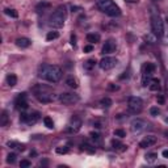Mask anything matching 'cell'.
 <instances>
[{"mask_svg":"<svg viewBox=\"0 0 168 168\" xmlns=\"http://www.w3.org/2000/svg\"><path fill=\"white\" fill-rule=\"evenodd\" d=\"M38 75L42 79L47 80L50 83H58L59 80L62 79L63 71L59 66L55 65H42L40 67V71H38Z\"/></svg>","mask_w":168,"mask_h":168,"instance_id":"obj_1","label":"cell"},{"mask_svg":"<svg viewBox=\"0 0 168 168\" xmlns=\"http://www.w3.org/2000/svg\"><path fill=\"white\" fill-rule=\"evenodd\" d=\"M96 5L101 12L106 13L108 16L116 17V16L121 14V9L117 7L112 0H96Z\"/></svg>","mask_w":168,"mask_h":168,"instance_id":"obj_2","label":"cell"},{"mask_svg":"<svg viewBox=\"0 0 168 168\" xmlns=\"http://www.w3.org/2000/svg\"><path fill=\"white\" fill-rule=\"evenodd\" d=\"M65 21H66V7L65 5H61L51 14V17H50V25L54 28H62L65 25Z\"/></svg>","mask_w":168,"mask_h":168,"instance_id":"obj_3","label":"cell"},{"mask_svg":"<svg viewBox=\"0 0 168 168\" xmlns=\"http://www.w3.org/2000/svg\"><path fill=\"white\" fill-rule=\"evenodd\" d=\"M127 106H129V110L131 113L137 114V113H141L142 108H143V101H142L141 97L138 96H131L129 97V101H127Z\"/></svg>","mask_w":168,"mask_h":168,"instance_id":"obj_4","label":"cell"},{"mask_svg":"<svg viewBox=\"0 0 168 168\" xmlns=\"http://www.w3.org/2000/svg\"><path fill=\"white\" fill-rule=\"evenodd\" d=\"M151 25H152V33H154L156 37H161L163 33H164V25H163V21H161L159 14H154V16H152Z\"/></svg>","mask_w":168,"mask_h":168,"instance_id":"obj_5","label":"cell"},{"mask_svg":"<svg viewBox=\"0 0 168 168\" xmlns=\"http://www.w3.org/2000/svg\"><path fill=\"white\" fill-rule=\"evenodd\" d=\"M36 97H37V100L40 101V103H43V104H47V103H53L55 99H57V96H55L54 93L51 92H47V88H41V91L40 92H36Z\"/></svg>","mask_w":168,"mask_h":168,"instance_id":"obj_6","label":"cell"},{"mask_svg":"<svg viewBox=\"0 0 168 168\" xmlns=\"http://www.w3.org/2000/svg\"><path fill=\"white\" fill-rule=\"evenodd\" d=\"M79 95H76V93H70V92H66V93H62V95H59V101L63 103L65 105H72V104H76L79 103Z\"/></svg>","mask_w":168,"mask_h":168,"instance_id":"obj_7","label":"cell"},{"mask_svg":"<svg viewBox=\"0 0 168 168\" xmlns=\"http://www.w3.org/2000/svg\"><path fill=\"white\" fill-rule=\"evenodd\" d=\"M117 63H118V61L116 58H113V57H105V58H103L99 62V66L101 70L108 71V70H112L113 67H116Z\"/></svg>","mask_w":168,"mask_h":168,"instance_id":"obj_8","label":"cell"},{"mask_svg":"<svg viewBox=\"0 0 168 168\" xmlns=\"http://www.w3.org/2000/svg\"><path fill=\"white\" fill-rule=\"evenodd\" d=\"M80 127H82V120H80L79 117L74 116L70 120L69 125H67V131H70V133H76V131L80 130Z\"/></svg>","mask_w":168,"mask_h":168,"instance_id":"obj_9","label":"cell"},{"mask_svg":"<svg viewBox=\"0 0 168 168\" xmlns=\"http://www.w3.org/2000/svg\"><path fill=\"white\" fill-rule=\"evenodd\" d=\"M155 143H156V137H154V135H147L144 139H142V141L139 142V147L141 148H147V147L154 146Z\"/></svg>","mask_w":168,"mask_h":168,"instance_id":"obj_10","label":"cell"},{"mask_svg":"<svg viewBox=\"0 0 168 168\" xmlns=\"http://www.w3.org/2000/svg\"><path fill=\"white\" fill-rule=\"evenodd\" d=\"M144 129H146V124H144L142 120H134L133 122H131V131L133 133H141V131H143Z\"/></svg>","mask_w":168,"mask_h":168,"instance_id":"obj_11","label":"cell"},{"mask_svg":"<svg viewBox=\"0 0 168 168\" xmlns=\"http://www.w3.org/2000/svg\"><path fill=\"white\" fill-rule=\"evenodd\" d=\"M117 49V45L114 41L109 40V41H106L105 45L103 46V54H110V53H114Z\"/></svg>","mask_w":168,"mask_h":168,"instance_id":"obj_12","label":"cell"},{"mask_svg":"<svg viewBox=\"0 0 168 168\" xmlns=\"http://www.w3.org/2000/svg\"><path fill=\"white\" fill-rule=\"evenodd\" d=\"M30 43H32L30 40H29V38H25V37H21V38H17V40H16V45H17L18 47H21V49L29 47Z\"/></svg>","mask_w":168,"mask_h":168,"instance_id":"obj_13","label":"cell"},{"mask_svg":"<svg viewBox=\"0 0 168 168\" xmlns=\"http://www.w3.org/2000/svg\"><path fill=\"white\" fill-rule=\"evenodd\" d=\"M24 95L25 93H22V96H20L17 99V101H16V108H17L18 110H25L28 108V103L24 100Z\"/></svg>","mask_w":168,"mask_h":168,"instance_id":"obj_14","label":"cell"},{"mask_svg":"<svg viewBox=\"0 0 168 168\" xmlns=\"http://www.w3.org/2000/svg\"><path fill=\"white\" fill-rule=\"evenodd\" d=\"M155 72V65L154 63H144L143 66V74H154Z\"/></svg>","mask_w":168,"mask_h":168,"instance_id":"obj_15","label":"cell"},{"mask_svg":"<svg viewBox=\"0 0 168 168\" xmlns=\"http://www.w3.org/2000/svg\"><path fill=\"white\" fill-rule=\"evenodd\" d=\"M66 84L72 89H76L78 88V82H76L75 78H72V76H69L67 79H66Z\"/></svg>","mask_w":168,"mask_h":168,"instance_id":"obj_16","label":"cell"},{"mask_svg":"<svg viewBox=\"0 0 168 168\" xmlns=\"http://www.w3.org/2000/svg\"><path fill=\"white\" fill-rule=\"evenodd\" d=\"M7 84L9 87H14L17 84V76L13 75V74H11V75L7 76Z\"/></svg>","mask_w":168,"mask_h":168,"instance_id":"obj_17","label":"cell"},{"mask_svg":"<svg viewBox=\"0 0 168 168\" xmlns=\"http://www.w3.org/2000/svg\"><path fill=\"white\" fill-rule=\"evenodd\" d=\"M87 41L91 42V43H96L100 41V36L95 34V33H89V34H87Z\"/></svg>","mask_w":168,"mask_h":168,"instance_id":"obj_18","label":"cell"},{"mask_svg":"<svg viewBox=\"0 0 168 168\" xmlns=\"http://www.w3.org/2000/svg\"><path fill=\"white\" fill-rule=\"evenodd\" d=\"M151 74H143V76H142V86L143 87H147L150 86L151 80H152V78H151Z\"/></svg>","mask_w":168,"mask_h":168,"instance_id":"obj_19","label":"cell"},{"mask_svg":"<svg viewBox=\"0 0 168 168\" xmlns=\"http://www.w3.org/2000/svg\"><path fill=\"white\" fill-rule=\"evenodd\" d=\"M95 66H96V61H95V59H88V61L84 63V70L91 71V70L95 69Z\"/></svg>","mask_w":168,"mask_h":168,"instance_id":"obj_20","label":"cell"},{"mask_svg":"<svg viewBox=\"0 0 168 168\" xmlns=\"http://www.w3.org/2000/svg\"><path fill=\"white\" fill-rule=\"evenodd\" d=\"M148 87H150L151 91H158V89L160 88V82H159V79H152Z\"/></svg>","mask_w":168,"mask_h":168,"instance_id":"obj_21","label":"cell"},{"mask_svg":"<svg viewBox=\"0 0 168 168\" xmlns=\"http://www.w3.org/2000/svg\"><path fill=\"white\" fill-rule=\"evenodd\" d=\"M112 100L109 99V97H104V99H101V101H100V105L104 106V108H109V106H112Z\"/></svg>","mask_w":168,"mask_h":168,"instance_id":"obj_22","label":"cell"},{"mask_svg":"<svg viewBox=\"0 0 168 168\" xmlns=\"http://www.w3.org/2000/svg\"><path fill=\"white\" fill-rule=\"evenodd\" d=\"M112 146H113V148H117V150H121V151L126 150V146L122 144V143H120L118 141H112Z\"/></svg>","mask_w":168,"mask_h":168,"instance_id":"obj_23","label":"cell"},{"mask_svg":"<svg viewBox=\"0 0 168 168\" xmlns=\"http://www.w3.org/2000/svg\"><path fill=\"white\" fill-rule=\"evenodd\" d=\"M58 37H59L58 32L53 30V32H49V33H47V36H46V40H47V41H53V40H57Z\"/></svg>","mask_w":168,"mask_h":168,"instance_id":"obj_24","label":"cell"},{"mask_svg":"<svg viewBox=\"0 0 168 168\" xmlns=\"http://www.w3.org/2000/svg\"><path fill=\"white\" fill-rule=\"evenodd\" d=\"M43 124H45V126L47 127V129H54V122H53V120L50 118V117H45V118H43Z\"/></svg>","mask_w":168,"mask_h":168,"instance_id":"obj_25","label":"cell"},{"mask_svg":"<svg viewBox=\"0 0 168 168\" xmlns=\"http://www.w3.org/2000/svg\"><path fill=\"white\" fill-rule=\"evenodd\" d=\"M146 160L148 161V163H152V161L156 160V158H158V154H155V152H150V154H147L146 156Z\"/></svg>","mask_w":168,"mask_h":168,"instance_id":"obj_26","label":"cell"},{"mask_svg":"<svg viewBox=\"0 0 168 168\" xmlns=\"http://www.w3.org/2000/svg\"><path fill=\"white\" fill-rule=\"evenodd\" d=\"M156 38L158 37H156L154 33H150V34H147L146 37H144V40H146L148 43H155V42H156Z\"/></svg>","mask_w":168,"mask_h":168,"instance_id":"obj_27","label":"cell"},{"mask_svg":"<svg viewBox=\"0 0 168 168\" xmlns=\"http://www.w3.org/2000/svg\"><path fill=\"white\" fill-rule=\"evenodd\" d=\"M4 12H5V14H8V16H11V17H13V18H17L18 17V13L14 9H9V8H7Z\"/></svg>","mask_w":168,"mask_h":168,"instance_id":"obj_28","label":"cell"},{"mask_svg":"<svg viewBox=\"0 0 168 168\" xmlns=\"http://www.w3.org/2000/svg\"><path fill=\"white\" fill-rule=\"evenodd\" d=\"M8 122V116H7V112H3L1 114V121H0V126H5Z\"/></svg>","mask_w":168,"mask_h":168,"instance_id":"obj_29","label":"cell"},{"mask_svg":"<svg viewBox=\"0 0 168 168\" xmlns=\"http://www.w3.org/2000/svg\"><path fill=\"white\" fill-rule=\"evenodd\" d=\"M114 135L118 138H125L126 137V133H125V130H122V129H117V130H114Z\"/></svg>","mask_w":168,"mask_h":168,"instance_id":"obj_30","label":"cell"},{"mask_svg":"<svg viewBox=\"0 0 168 168\" xmlns=\"http://www.w3.org/2000/svg\"><path fill=\"white\" fill-rule=\"evenodd\" d=\"M57 151V154H67V151H69V147H66V146H62V147H57L55 148Z\"/></svg>","mask_w":168,"mask_h":168,"instance_id":"obj_31","label":"cell"},{"mask_svg":"<svg viewBox=\"0 0 168 168\" xmlns=\"http://www.w3.org/2000/svg\"><path fill=\"white\" fill-rule=\"evenodd\" d=\"M16 158H17V156H16V154H9L7 156V161L12 164V163H14V161H16Z\"/></svg>","mask_w":168,"mask_h":168,"instance_id":"obj_32","label":"cell"},{"mask_svg":"<svg viewBox=\"0 0 168 168\" xmlns=\"http://www.w3.org/2000/svg\"><path fill=\"white\" fill-rule=\"evenodd\" d=\"M159 113H160V110H159V108H156V106H154V108H151V109H150V114H151V116L156 117Z\"/></svg>","mask_w":168,"mask_h":168,"instance_id":"obj_33","label":"cell"},{"mask_svg":"<svg viewBox=\"0 0 168 168\" xmlns=\"http://www.w3.org/2000/svg\"><path fill=\"white\" fill-rule=\"evenodd\" d=\"M30 165H32V163L29 160H26V159H25V160H21V163H20L21 168H28V167H30Z\"/></svg>","mask_w":168,"mask_h":168,"instance_id":"obj_34","label":"cell"},{"mask_svg":"<svg viewBox=\"0 0 168 168\" xmlns=\"http://www.w3.org/2000/svg\"><path fill=\"white\" fill-rule=\"evenodd\" d=\"M89 135H91V138H92L93 141H100V134L99 133H93V131H92Z\"/></svg>","mask_w":168,"mask_h":168,"instance_id":"obj_35","label":"cell"},{"mask_svg":"<svg viewBox=\"0 0 168 168\" xmlns=\"http://www.w3.org/2000/svg\"><path fill=\"white\" fill-rule=\"evenodd\" d=\"M82 147H83V150L86 148V150L88 151V152H91V154H93V152H95V148H91V146H89V144H83Z\"/></svg>","mask_w":168,"mask_h":168,"instance_id":"obj_36","label":"cell"},{"mask_svg":"<svg viewBox=\"0 0 168 168\" xmlns=\"http://www.w3.org/2000/svg\"><path fill=\"white\" fill-rule=\"evenodd\" d=\"M92 50H93L92 45H87V46H84V53H91Z\"/></svg>","mask_w":168,"mask_h":168,"instance_id":"obj_37","label":"cell"},{"mask_svg":"<svg viewBox=\"0 0 168 168\" xmlns=\"http://www.w3.org/2000/svg\"><path fill=\"white\" fill-rule=\"evenodd\" d=\"M156 100H158V103L160 104V105H163V104H164V97L161 96V95H159V96L156 97Z\"/></svg>","mask_w":168,"mask_h":168,"instance_id":"obj_38","label":"cell"},{"mask_svg":"<svg viewBox=\"0 0 168 168\" xmlns=\"http://www.w3.org/2000/svg\"><path fill=\"white\" fill-rule=\"evenodd\" d=\"M76 38H75V36H71V45H72V46H75V45H76Z\"/></svg>","mask_w":168,"mask_h":168,"instance_id":"obj_39","label":"cell"},{"mask_svg":"<svg viewBox=\"0 0 168 168\" xmlns=\"http://www.w3.org/2000/svg\"><path fill=\"white\" fill-rule=\"evenodd\" d=\"M161 155H163V158H167L168 159V150H164L163 152H161Z\"/></svg>","mask_w":168,"mask_h":168,"instance_id":"obj_40","label":"cell"},{"mask_svg":"<svg viewBox=\"0 0 168 168\" xmlns=\"http://www.w3.org/2000/svg\"><path fill=\"white\" fill-rule=\"evenodd\" d=\"M109 89H112V91H117V89H118V86H109Z\"/></svg>","mask_w":168,"mask_h":168,"instance_id":"obj_41","label":"cell"},{"mask_svg":"<svg viewBox=\"0 0 168 168\" xmlns=\"http://www.w3.org/2000/svg\"><path fill=\"white\" fill-rule=\"evenodd\" d=\"M71 9H72V12H76L78 9H82V8H80V7H72Z\"/></svg>","mask_w":168,"mask_h":168,"instance_id":"obj_42","label":"cell"},{"mask_svg":"<svg viewBox=\"0 0 168 168\" xmlns=\"http://www.w3.org/2000/svg\"><path fill=\"white\" fill-rule=\"evenodd\" d=\"M126 1H130V3H133V1H135V0H126Z\"/></svg>","mask_w":168,"mask_h":168,"instance_id":"obj_43","label":"cell"}]
</instances>
